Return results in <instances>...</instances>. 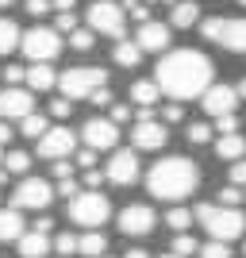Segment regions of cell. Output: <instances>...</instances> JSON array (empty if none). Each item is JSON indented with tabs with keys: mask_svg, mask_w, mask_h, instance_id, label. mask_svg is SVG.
Wrapping results in <instances>:
<instances>
[{
	"mask_svg": "<svg viewBox=\"0 0 246 258\" xmlns=\"http://www.w3.org/2000/svg\"><path fill=\"white\" fill-rule=\"evenodd\" d=\"M215 77V66L208 54L200 50H170L166 58H158V70H154V81L166 97L173 100H193V97H204V89L212 85Z\"/></svg>",
	"mask_w": 246,
	"mask_h": 258,
	"instance_id": "6da1fadb",
	"label": "cell"
},
{
	"mask_svg": "<svg viewBox=\"0 0 246 258\" xmlns=\"http://www.w3.org/2000/svg\"><path fill=\"white\" fill-rule=\"evenodd\" d=\"M196 185H200V170L193 158H181V154L158 158L146 173V189L158 201H185L196 193Z\"/></svg>",
	"mask_w": 246,
	"mask_h": 258,
	"instance_id": "7a4b0ae2",
	"label": "cell"
},
{
	"mask_svg": "<svg viewBox=\"0 0 246 258\" xmlns=\"http://www.w3.org/2000/svg\"><path fill=\"white\" fill-rule=\"evenodd\" d=\"M193 216L204 224V231L219 243H231L246 231V212L242 208H227V205H200L193 208Z\"/></svg>",
	"mask_w": 246,
	"mask_h": 258,
	"instance_id": "3957f363",
	"label": "cell"
},
{
	"mask_svg": "<svg viewBox=\"0 0 246 258\" xmlns=\"http://www.w3.org/2000/svg\"><path fill=\"white\" fill-rule=\"evenodd\" d=\"M104 85H108V70H100V66H73V70L58 74V89L65 100H89Z\"/></svg>",
	"mask_w": 246,
	"mask_h": 258,
	"instance_id": "277c9868",
	"label": "cell"
},
{
	"mask_svg": "<svg viewBox=\"0 0 246 258\" xmlns=\"http://www.w3.org/2000/svg\"><path fill=\"white\" fill-rule=\"evenodd\" d=\"M108 216H112V205H108V197L100 193V189H81L77 197H69V220H73L77 227L97 231Z\"/></svg>",
	"mask_w": 246,
	"mask_h": 258,
	"instance_id": "5b68a950",
	"label": "cell"
},
{
	"mask_svg": "<svg viewBox=\"0 0 246 258\" xmlns=\"http://www.w3.org/2000/svg\"><path fill=\"white\" fill-rule=\"evenodd\" d=\"M200 35L208 43H219L223 50L246 54V20H227V16H212L200 23Z\"/></svg>",
	"mask_w": 246,
	"mask_h": 258,
	"instance_id": "8992f818",
	"label": "cell"
},
{
	"mask_svg": "<svg viewBox=\"0 0 246 258\" xmlns=\"http://www.w3.org/2000/svg\"><path fill=\"white\" fill-rule=\"evenodd\" d=\"M85 20H89V31L93 35L123 39V31H127V12H123V4H112V0H97Z\"/></svg>",
	"mask_w": 246,
	"mask_h": 258,
	"instance_id": "52a82bcc",
	"label": "cell"
},
{
	"mask_svg": "<svg viewBox=\"0 0 246 258\" xmlns=\"http://www.w3.org/2000/svg\"><path fill=\"white\" fill-rule=\"evenodd\" d=\"M20 50L31 62H54L58 50H62V35L54 31V27H31V31L20 35Z\"/></svg>",
	"mask_w": 246,
	"mask_h": 258,
	"instance_id": "ba28073f",
	"label": "cell"
},
{
	"mask_svg": "<svg viewBox=\"0 0 246 258\" xmlns=\"http://www.w3.org/2000/svg\"><path fill=\"white\" fill-rule=\"evenodd\" d=\"M50 201H54V185L46 177H23L16 185V193H12V208H20V212H27V208L43 212Z\"/></svg>",
	"mask_w": 246,
	"mask_h": 258,
	"instance_id": "9c48e42d",
	"label": "cell"
},
{
	"mask_svg": "<svg viewBox=\"0 0 246 258\" xmlns=\"http://www.w3.org/2000/svg\"><path fill=\"white\" fill-rule=\"evenodd\" d=\"M81 139H85V147H93V151H116L119 123H112V119H104V116H93L85 127H81Z\"/></svg>",
	"mask_w": 246,
	"mask_h": 258,
	"instance_id": "30bf717a",
	"label": "cell"
},
{
	"mask_svg": "<svg viewBox=\"0 0 246 258\" xmlns=\"http://www.w3.org/2000/svg\"><path fill=\"white\" fill-rule=\"evenodd\" d=\"M104 177L112 185H135L139 181V154L135 151H112V158L104 166Z\"/></svg>",
	"mask_w": 246,
	"mask_h": 258,
	"instance_id": "8fae6325",
	"label": "cell"
},
{
	"mask_svg": "<svg viewBox=\"0 0 246 258\" xmlns=\"http://www.w3.org/2000/svg\"><path fill=\"white\" fill-rule=\"evenodd\" d=\"M73 151H77V135H73L69 127H46V135L39 139V154H43V158H50V162L69 158Z\"/></svg>",
	"mask_w": 246,
	"mask_h": 258,
	"instance_id": "7c38bea8",
	"label": "cell"
},
{
	"mask_svg": "<svg viewBox=\"0 0 246 258\" xmlns=\"http://www.w3.org/2000/svg\"><path fill=\"white\" fill-rule=\"evenodd\" d=\"M154 224H158V216H154L150 205H127L119 212V231L123 235H150Z\"/></svg>",
	"mask_w": 246,
	"mask_h": 258,
	"instance_id": "4fadbf2b",
	"label": "cell"
},
{
	"mask_svg": "<svg viewBox=\"0 0 246 258\" xmlns=\"http://www.w3.org/2000/svg\"><path fill=\"white\" fill-rule=\"evenodd\" d=\"M35 112V97L31 89H20V85H8L0 93V119H23Z\"/></svg>",
	"mask_w": 246,
	"mask_h": 258,
	"instance_id": "5bb4252c",
	"label": "cell"
},
{
	"mask_svg": "<svg viewBox=\"0 0 246 258\" xmlns=\"http://www.w3.org/2000/svg\"><path fill=\"white\" fill-rule=\"evenodd\" d=\"M166 139H170V131H166V123H158L154 116L150 119H135V131H131L135 151H161Z\"/></svg>",
	"mask_w": 246,
	"mask_h": 258,
	"instance_id": "9a60e30c",
	"label": "cell"
},
{
	"mask_svg": "<svg viewBox=\"0 0 246 258\" xmlns=\"http://www.w3.org/2000/svg\"><path fill=\"white\" fill-rule=\"evenodd\" d=\"M204 112H208V116H231V112H235L238 108V93H235V85H208L204 89Z\"/></svg>",
	"mask_w": 246,
	"mask_h": 258,
	"instance_id": "2e32d148",
	"label": "cell"
},
{
	"mask_svg": "<svg viewBox=\"0 0 246 258\" xmlns=\"http://www.w3.org/2000/svg\"><path fill=\"white\" fill-rule=\"evenodd\" d=\"M135 43H139V50L142 54H161L166 46H170V27L166 23H154V20H146V23H139V35H135Z\"/></svg>",
	"mask_w": 246,
	"mask_h": 258,
	"instance_id": "e0dca14e",
	"label": "cell"
},
{
	"mask_svg": "<svg viewBox=\"0 0 246 258\" xmlns=\"http://www.w3.org/2000/svg\"><path fill=\"white\" fill-rule=\"evenodd\" d=\"M16 247H20L23 258H46V250H50L54 243H50L46 231H35V227H31V231H23V235L16 239Z\"/></svg>",
	"mask_w": 246,
	"mask_h": 258,
	"instance_id": "ac0fdd59",
	"label": "cell"
},
{
	"mask_svg": "<svg viewBox=\"0 0 246 258\" xmlns=\"http://www.w3.org/2000/svg\"><path fill=\"white\" fill-rule=\"evenodd\" d=\"M27 89H35V93H46V89L58 85V74H54V66L50 62H31L27 66Z\"/></svg>",
	"mask_w": 246,
	"mask_h": 258,
	"instance_id": "d6986e66",
	"label": "cell"
},
{
	"mask_svg": "<svg viewBox=\"0 0 246 258\" xmlns=\"http://www.w3.org/2000/svg\"><path fill=\"white\" fill-rule=\"evenodd\" d=\"M27 231L20 208H0V243H16V239Z\"/></svg>",
	"mask_w": 246,
	"mask_h": 258,
	"instance_id": "ffe728a7",
	"label": "cell"
},
{
	"mask_svg": "<svg viewBox=\"0 0 246 258\" xmlns=\"http://www.w3.org/2000/svg\"><path fill=\"white\" fill-rule=\"evenodd\" d=\"M200 23V8H196L193 0H181V4H173V12H170V27H196Z\"/></svg>",
	"mask_w": 246,
	"mask_h": 258,
	"instance_id": "44dd1931",
	"label": "cell"
},
{
	"mask_svg": "<svg viewBox=\"0 0 246 258\" xmlns=\"http://www.w3.org/2000/svg\"><path fill=\"white\" fill-rule=\"evenodd\" d=\"M215 154H219V158H227V162H238L246 154V139L242 135H219V139H215Z\"/></svg>",
	"mask_w": 246,
	"mask_h": 258,
	"instance_id": "7402d4cb",
	"label": "cell"
},
{
	"mask_svg": "<svg viewBox=\"0 0 246 258\" xmlns=\"http://www.w3.org/2000/svg\"><path fill=\"white\" fill-rule=\"evenodd\" d=\"M158 97H161L158 81H135V85H131V100H135L139 108H154Z\"/></svg>",
	"mask_w": 246,
	"mask_h": 258,
	"instance_id": "603a6c76",
	"label": "cell"
},
{
	"mask_svg": "<svg viewBox=\"0 0 246 258\" xmlns=\"http://www.w3.org/2000/svg\"><path fill=\"white\" fill-rule=\"evenodd\" d=\"M104 250H108V239L100 231H85L77 239V254H85V258H104Z\"/></svg>",
	"mask_w": 246,
	"mask_h": 258,
	"instance_id": "cb8c5ba5",
	"label": "cell"
},
{
	"mask_svg": "<svg viewBox=\"0 0 246 258\" xmlns=\"http://www.w3.org/2000/svg\"><path fill=\"white\" fill-rule=\"evenodd\" d=\"M112 58H116L123 70H135V66L142 62V50H139V43H127V39H119L116 50H112Z\"/></svg>",
	"mask_w": 246,
	"mask_h": 258,
	"instance_id": "d4e9b609",
	"label": "cell"
},
{
	"mask_svg": "<svg viewBox=\"0 0 246 258\" xmlns=\"http://www.w3.org/2000/svg\"><path fill=\"white\" fill-rule=\"evenodd\" d=\"M16 46H20V23H12V20H4V16H0V58H4V54H12Z\"/></svg>",
	"mask_w": 246,
	"mask_h": 258,
	"instance_id": "484cf974",
	"label": "cell"
},
{
	"mask_svg": "<svg viewBox=\"0 0 246 258\" xmlns=\"http://www.w3.org/2000/svg\"><path fill=\"white\" fill-rule=\"evenodd\" d=\"M46 127H50V119L39 116V112H31V116H23V119H20V131L27 135V139H43Z\"/></svg>",
	"mask_w": 246,
	"mask_h": 258,
	"instance_id": "4316f807",
	"label": "cell"
},
{
	"mask_svg": "<svg viewBox=\"0 0 246 258\" xmlns=\"http://www.w3.org/2000/svg\"><path fill=\"white\" fill-rule=\"evenodd\" d=\"M4 170L8 173H27L31 170V154L27 151H8L4 154Z\"/></svg>",
	"mask_w": 246,
	"mask_h": 258,
	"instance_id": "83f0119b",
	"label": "cell"
},
{
	"mask_svg": "<svg viewBox=\"0 0 246 258\" xmlns=\"http://www.w3.org/2000/svg\"><path fill=\"white\" fill-rule=\"evenodd\" d=\"M193 220H196V216L189 212V208H170V212H166V224H170L173 231H189Z\"/></svg>",
	"mask_w": 246,
	"mask_h": 258,
	"instance_id": "f1b7e54d",
	"label": "cell"
},
{
	"mask_svg": "<svg viewBox=\"0 0 246 258\" xmlns=\"http://www.w3.org/2000/svg\"><path fill=\"white\" fill-rule=\"evenodd\" d=\"M93 43H97V35L89 31V27H73L69 31V46L73 50H93Z\"/></svg>",
	"mask_w": 246,
	"mask_h": 258,
	"instance_id": "f546056e",
	"label": "cell"
},
{
	"mask_svg": "<svg viewBox=\"0 0 246 258\" xmlns=\"http://www.w3.org/2000/svg\"><path fill=\"white\" fill-rule=\"evenodd\" d=\"M196 239L189 235V231H177V239H173V254H181V258H189V254H196Z\"/></svg>",
	"mask_w": 246,
	"mask_h": 258,
	"instance_id": "4dcf8cb0",
	"label": "cell"
},
{
	"mask_svg": "<svg viewBox=\"0 0 246 258\" xmlns=\"http://www.w3.org/2000/svg\"><path fill=\"white\" fill-rule=\"evenodd\" d=\"M196 254H200V258H231V247H227V243H219V239H212V243H204Z\"/></svg>",
	"mask_w": 246,
	"mask_h": 258,
	"instance_id": "1f68e13d",
	"label": "cell"
},
{
	"mask_svg": "<svg viewBox=\"0 0 246 258\" xmlns=\"http://www.w3.org/2000/svg\"><path fill=\"white\" fill-rule=\"evenodd\" d=\"M54 250L62 258H69V254H77V235H69V231H62V235L54 239Z\"/></svg>",
	"mask_w": 246,
	"mask_h": 258,
	"instance_id": "d6a6232c",
	"label": "cell"
},
{
	"mask_svg": "<svg viewBox=\"0 0 246 258\" xmlns=\"http://www.w3.org/2000/svg\"><path fill=\"white\" fill-rule=\"evenodd\" d=\"M212 139V123H189V143H208Z\"/></svg>",
	"mask_w": 246,
	"mask_h": 258,
	"instance_id": "836d02e7",
	"label": "cell"
},
{
	"mask_svg": "<svg viewBox=\"0 0 246 258\" xmlns=\"http://www.w3.org/2000/svg\"><path fill=\"white\" fill-rule=\"evenodd\" d=\"M69 112H73V100H65V97L50 100V116L54 119H69Z\"/></svg>",
	"mask_w": 246,
	"mask_h": 258,
	"instance_id": "e575fe53",
	"label": "cell"
},
{
	"mask_svg": "<svg viewBox=\"0 0 246 258\" xmlns=\"http://www.w3.org/2000/svg\"><path fill=\"white\" fill-rule=\"evenodd\" d=\"M227 177H231V185H238V189H242V185H246V158L231 162V170H227Z\"/></svg>",
	"mask_w": 246,
	"mask_h": 258,
	"instance_id": "d590c367",
	"label": "cell"
},
{
	"mask_svg": "<svg viewBox=\"0 0 246 258\" xmlns=\"http://www.w3.org/2000/svg\"><path fill=\"white\" fill-rule=\"evenodd\" d=\"M161 119H166V123H181V119H185L181 100H173V104H166V108H161Z\"/></svg>",
	"mask_w": 246,
	"mask_h": 258,
	"instance_id": "8d00e7d4",
	"label": "cell"
},
{
	"mask_svg": "<svg viewBox=\"0 0 246 258\" xmlns=\"http://www.w3.org/2000/svg\"><path fill=\"white\" fill-rule=\"evenodd\" d=\"M215 127H219V135H235V131H238V116H235V112H231V116H219V119H215Z\"/></svg>",
	"mask_w": 246,
	"mask_h": 258,
	"instance_id": "74e56055",
	"label": "cell"
},
{
	"mask_svg": "<svg viewBox=\"0 0 246 258\" xmlns=\"http://www.w3.org/2000/svg\"><path fill=\"white\" fill-rule=\"evenodd\" d=\"M238 201H242V193H238V185H227L223 193H219V205H227V208H238Z\"/></svg>",
	"mask_w": 246,
	"mask_h": 258,
	"instance_id": "f35d334b",
	"label": "cell"
},
{
	"mask_svg": "<svg viewBox=\"0 0 246 258\" xmlns=\"http://www.w3.org/2000/svg\"><path fill=\"white\" fill-rule=\"evenodd\" d=\"M77 27V16L73 12H58V20H54V31H73Z\"/></svg>",
	"mask_w": 246,
	"mask_h": 258,
	"instance_id": "ab89813d",
	"label": "cell"
},
{
	"mask_svg": "<svg viewBox=\"0 0 246 258\" xmlns=\"http://www.w3.org/2000/svg\"><path fill=\"white\" fill-rule=\"evenodd\" d=\"M23 77H27V70H23V66H16V62L4 66V81H8V85H20Z\"/></svg>",
	"mask_w": 246,
	"mask_h": 258,
	"instance_id": "60d3db41",
	"label": "cell"
},
{
	"mask_svg": "<svg viewBox=\"0 0 246 258\" xmlns=\"http://www.w3.org/2000/svg\"><path fill=\"white\" fill-rule=\"evenodd\" d=\"M81 181H85V189H100L108 177H104V170H85V177H81Z\"/></svg>",
	"mask_w": 246,
	"mask_h": 258,
	"instance_id": "b9f144b4",
	"label": "cell"
},
{
	"mask_svg": "<svg viewBox=\"0 0 246 258\" xmlns=\"http://www.w3.org/2000/svg\"><path fill=\"white\" fill-rule=\"evenodd\" d=\"M54 177H58V181L73 177V162H69V158H58V162H54Z\"/></svg>",
	"mask_w": 246,
	"mask_h": 258,
	"instance_id": "7bdbcfd3",
	"label": "cell"
},
{
	"mask_svg": "<svg viewBox=\"0 0 246 258\" xmlns=\"http://www.w3.org/2000/svg\"><path fill=\"white\" fill-rule=\"evenodd\" d=\"M77 166H81V170H93V166H97V151H93V147L77 151Z\"/></svg>",
	"mask_w": 246,
	"mask_h": 258,
	"instance_id": "ee69618b",
	"label": "cell"
},
{
	"mask_svg": "<svg viewBox=\"0 0 246 258\" xmlns=\"http://www.w3.org/2000/svg\"><path fill=\"white\" fill-rule=\"evenodd\" d=\"M108 119H112V123H127V119H131V108L127 104H112V116H108Z\"/></svg>",
	"mask_w": 246,
	"mask_h": 258,
	"instance_id": "f6af8a7d",
	"label": "cell"
},
{
	"mask_svg": "<svg viewBox=\"0 0 246 258\" xmlns=\"http://www.w3.org/2000/svg\"><path fill=\"white\" fill-rule=\"evenodd\" d=\"M89 100H93L97 108H112V93H108V89H97V93H93Z\"/></svg>",
	"mask_w": 246,
	"mask_h": 258,
	"instance_id": "bcb514c9",
	"label": "cell"
},
{
	"mask_svg": "<svg viewBox=\"0 0 246 258\" xmlns=\"http://www.w3.org/2000/svg\"><path fill=\"white\" fill-rule=\"evenodd\" d=\"M27 12H31V16H46V12H50V0H27Z\"/></svg>",
	"mask_w": 246,
	"mask_h": 258,
	"instance_id": "7dc6e473",
	"label": "cell"
},
{
	"mask_svg": "<svg viewBox=\"0 0 246 258\" xmlns=\"http://www.w3.org/2000/svg\"><path fill=\"white\" fill-rule=\"evenodd\" d=\"M58 193H62V197H77L81 189H77V181H73V177H65V181H58Z\"/></svg>",
	"mask_w": 246,
	"mask_h": 258,
	"instance_id": "c3c4849f",
	"label": "cell"
},
{
	"mask_svg": "<svg viewBox=\"0 0 246 258\" xmlns=\"http://www.w3.org/2000/svg\"><path fill=\"white\" fill-rule=\"evenodd\" d=\"M12 139V127H8V119H0V147Z\"/></svg>",
	"mask_w": 246,
	"mask_h": 258,
	"instance_id": "681fc988",
	"label": "cell"
},
{
	"mask_svg": "<svg viewBox=\"0 0 246 258\" xmlns=\"http://www.w3.org/2000/svg\"><path fill=\"white\" fill-rule=\"evenodd\" d=\"M50 8H58V12H73V0H50Z\"/></svg>",
	"mask_w": 246,
	"mask_h": 258,
	"instance_id": "f907efd6",
	"label": "cell"
},
{
	"mask_svg": "<svg viewBox=\"0 0 246 258\" xmlns=\"http://www.w3.org/2000/svg\"><path fill=\"white\" fill-rule=\"evenodd\" d=\"M50 227H54V220H50V216H39V224H35V231H50Z\"/></svg>",
	"mask_w": 246,
	"mask_h": 258,
	"instance_id": "816d5d0a",
	"label": "cell"
},
{
	"mask_svg": "<svg viewBox=\"0 0 246 258\" xmlns=\"http://www.w3.org/2000/svg\"><path fill=\"white\" fill-rule=\"evenodd\" d=\"M235 93H238V100H246V77H242V81L235 85Z\"/></svg>",
	"mask_w": 246,
	"mask_h": 258,
	"instance_id": "f5cc1de1",
	"label": "cell"
},
{
	"mask_svg": "<svg viewBox=\"0 0 246 258\" xmlns=\"http://www.w3.org/2000/svg\"><path fill=\"white\" fill-rule=\"evenodd\" d=\"M127 258H150V254H146V250H139V247H135V250H127Z\"/></svg>",
	"mask_w": 246,
	"mask_h": 258,
	"instance_id": "db71d44e",
	"label": "cell"
},
{
	"mask_svg": "<svg viewBox=\"0 0 246 258\" xmlns=\"http://www.w3.org/2000/svg\"><path fill=\"white\" fill-rule=\"evenodd\" d=\"M161 258H181V254H173V250H170V254H161Z\"/></svg>",
	"mask_w": 246,
	"mask_h": 258,
	"instance_id": "11a10c76",
	"label": "cell"
},
{
	"mask_svg": "<svg viewBox=\"0 0 246 258\" xmlns=\"http://www.w3.org/2000/svg\"><path fill=\"white\" fill-rule=\"evenodd\" d=\"M8 4H12V0H0V8H8Z\"/></svg>",
	"mask_w": 246,
	"mask_h": 258,
	"instance_id": "9f6ffc18",
	"label": "cell"
},
{
	"mask_svg": "<svg viewBox=\"0 0 246 258\" xmlns=\"http://www.w3.org/2000/svg\"><path fill=\"white\" fill-rule=\"evenodd\" d=\"M146 4H158V0H146Z\"/></svg>",
	"mask_w": 246,
	"mask_h": 258,
	"instance_id": "6f0895ef",
	"label": "cell"
},
{
	"mask_svg": "<svg viewBox=\"0 0 246 258\" xmlns=\"http://www.w3.org/2000/svg\"><path fill=\"white\" fill-rule=\"evenodd\" d=\"M242 254H246V243H242Z\"/></svg>",
	"mask_w": 246,
	"mask_h": 258,
	"instance_id": "680465c9",
	"label": "cell"
},
{
	"mask_svg": "<svg viewBox=\"0 0 246 258\" xmlns=\"http://www.w3.org/2000/svg\"><path fill=\"white\" fill-rule=\"evenodd\" d=\"M0 162H4V154H0Z\"/></svg>",
	"mask_w": 246,
	"mask_h": 258,
	"instance_id": "91938a15",
	"label": "cell"
},
{
	"mask_svg": "<svg viewBox=\"0 0 246 258\" xmlns=\"http://www.w3.org/2000/svg\"><path fill=\"white\" fill-rule=\"evenodd\" d=\"M242 4H246V0H242Z\"/></svg>",
	"mask_w": 246,
	"mask_h": 258,
	"instance_id": "94428289",
	"label": "cell"
}]
</instances>
